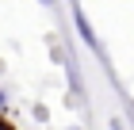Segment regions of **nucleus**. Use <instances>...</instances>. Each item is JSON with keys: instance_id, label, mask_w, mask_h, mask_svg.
Returning a JSON list of instances; mask_svg holds the SVG:
<instances>
[{"instance_id": "5", "label": "nucleus", "mask_w": 134, "mask_h": 130, "mask_svg": "<svg viewBox=\"0 0 134 130\" xmlns=\"http://www.w3.org/2000/svg\"><path fill=\"white\" fill-rule=\"evenodd\" d=\"M69 130H84V126H69Z\"/></svg>"}, {"instance_id": "1", "label": "nucleus", "mask_w": 134, "mask_h": 130, "mask_svg": "<svg viewBox=\"0 0 134 130\" xmlns=\"http://www.w3.org/2000/svg\"><path fill=\"white\" fill-rule=\"evenodd\" d=\"M73 27H77V35H81V42L88 46V50H96V54L103 50V46H100V38H96V31H92V23H88V15H84L77 4H73Z\"/></svg>"}, {"instance_id": "4", "label": "nucleus", "mask_w": 134, "mask_h": 130, "mask_svg": "<svg viewBox=\"0 0 134 130\" xmlns=\"http://www.w3.org/2000/svg\"><path fill=\"white\" fill-rule=\"evenodd\" d=\"M38 4H42V8H54V4H58V0H38Z\"/></svg>"}, {"instance_id": "2", "label": "nucleus", "mask_w": 134, "mask_h": 130, "mask_svg": "<svg viewBox=\"0 0 134 130\" xmlns=\"http://www.w3.org/2000/svg\"><path fill=\"white\" fill-rule=\"evenodd\" d=\"M8 111V96H4V88H0V115Z\"/></svg>"}, {"instance_id": "3", "label": "nucleus", "mask_w": 134, "mask_h": 130, "mask_svg": "<svg viewBox=\"0 0 134 130\" xmlns=\"http://www.w3.org/2000/svg\"><path fill=\"white\" fill-rule=\"evenodd\" d=\"M0 130H15V126H12V122L4 119V115H0Z\"/></svg>"}]
</instances>
